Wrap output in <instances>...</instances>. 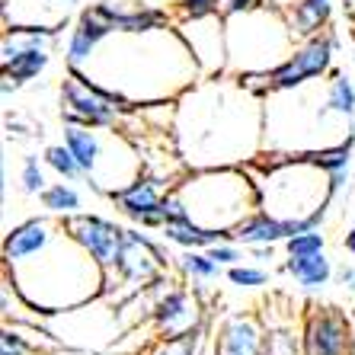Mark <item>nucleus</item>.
Instances as JSON below:
<instances>
[{"instance_id": "obj_1", "label": "nucleus", "mask_w": 355, "mask_h": 355, "mask_svg": "<svg viewBox=\"0 0 355 355\" xmlns=\"http://www.w3.org/2000/svg\"><path fill=\"white\" fill-rule=\"evenodd\" d=\"M170 135L186 170L250 166L263 157L266 99L237 74L202 77L176 99Z\"/></svg>"}, {"instance_id": "obj_2", "label": "nucleus", "mask_w": 355, "mask_h": 355, "mask_svg": "<svg viewBox=\"0 0 355 355\" xmlns=\"http://www.w3.org/2000/svg\"><path fill=\"white\" fill-rule=\"evenodd\" d=\"M80 74H87L96 87L132 109L176 103L205 77L176 26H160L144 33L116 29L93 51Z\"/></svg>"}, {"instance_id": "obj_3", "label": "nucleus", "mask_w": 355, "mask_h": 355, "mask_svg": "<svg viewBox=\"0 0 355 355\" xmlns=\"http://www.w3.org/2000/svg\"><path fill=\"white\" fill-rule=\"evenodd\" d=\"M3 275L13 282L19 301H26L35 317L71 314L99 301L106 291L103 266L71 237L64 221L35 253L3 263Z\"/></svg>"}, {"instance_id": "obj_4", "label": "nucleus", "mask_w": 355, "mask_h": 355, "mask_svg": "<svg viewBox=\"0 0 355 355\" xmlns=\"http://www.w3.org/2000/svg\"><path fill=\"white\" fill-rule=\"evenodd\" d=\"M266 144L263 154H307L343 141L355 122L333 116L327 103V80H311L295 90L266 93Z\"/></svg>"}, {"instance_id": "obj_5", "label": "nucleus", "mask_w": 355, "mask_h": 355, "mask_svg": "<svg viewBox=\"0 0 355 355\" xmlns=\"http://www.w3.org/2000/svg\"><path fill=\"white\" fill-rule=\"evenodd\" d=\"M257 180L259 208L282 221H304L333 205V180L311 154H263L250 164Z\"/></svg>"}, {"instance_id": "obj_6", "label": "nucleus", "mask_w": 355, "mask_h": 355, "mask_svg": "<svg viewBox=\"0 0 355 355\" xmlns=\"http://www.w3.org/2000/svg\"><path fill=\"white\" fill-rule=\"evenodd\" d=\"M182 196L196 224L211 231H237L259 208L257 180L250 166H211V170H186L173 186Z\"/></svg>"}, {"instance_id": "obj_7", "label": "nucleus", "mask_w": 355, "mask_h": 355, "mask_svg": "<svg viewBox=\"0 0 355 355\" xmlns=\"http://www.w3.org/2000/svg\"><path fill=\"white\" fill-rule=\"evenodd\" d=\"M224 26H227V74L237 77L269 74L282 61H288L301 42L291 29L285 7L275 3L224 17Z\"/></svg>"}, {"instance_id": "obj_8", "label": "nucleus", "mask_w": 355, "mask_h": 355, "mask_svg": "<svg viewBox=\"0 0 355 355\" xmlns=\"http://www.w3.org/2000/svg\"><path fill=\"white\" fill-rule=\"evenodd\" d=\"M64 144L74 150L87 186L103 196L122 189L144 170L141 148L122 128H83V125H64Z\"/></svg>"}, {"instance_id": "obj_9", "label": "nucleus", "mask_w": 355, "mask_h": 355, "mask_svg": "<svg viewBox=\"0 0 355 355\" xmlns=\"http://www.w3.org/2000/svg\"><path fill=\"white\" fill-rule=\"evenodd\" d=\"M170 266H173V257H170L164 237L154 240L148 234H141V227H128L122 257H119L116 269L106 275L103 301L122 307L135 295L160 285L166 279V272H170Z\"/></svg>"}, {"instance_id": "obj_10", "label": "nucleus", "mask_w": 355, "mask_h": 355, "mask_svg": "<svg viewBox=\"0 0 355 355\" xmlns=\"http://www.w3.org/2000/svg\"><path fill=\"white\" fill-rule=\"evenodd\" d=\"M336 33L323 29L317 35H307L295 45V51L288 55V61H282L275 71L269 74H253L243 77L250 83V90H257L259 96L266 93H279V90H295V87H304L311 80H320V77L333 74V61H336Z\"/></svg>"}, {"instance_id": "obj_11", "label": "nucleus", "mask_w": 355, "mask_h": 355, "mask_svg": "<svg viewBox=\"0 0 355 355\" xmlns=\"http://www.w3.org/2000/svg\"><path fill=\"white\" fill-rule=\"evenodd\" d=\"M61 119L64 125H83V128H122L125 119H132L135 109L122 99L106 93L80 71H67L61 80Z\"/></svg>"}, {"instance_id": "obj_12", "label": "nucleus", "mask_w": 355, "mask_h": 355, "mask_svg": "<svg viewBox=\"0 0 355 355\" xmlns=\"http://www.w3.org/2000/svg\"><path fill=\"white\" fill-rule=\"evenodd\" d=\"M58 45V29L42 26H3L0 71L17 87L35 80L51 64V49Z\"/></svg>"}, {"instance_id": "obj_13", "label": "nucleus", "mask_w": 355, "mask_h": 355, "mask_svg": "<svg viewBox=\"0 0 355 355\" xmlns=\"http://www.w3.org/2000/svg\"><path fill=\"white\" fill-rule=\"evenodd\" d=\"M173 189V182L166 176L154 173V170H141L128 186L109 192V202L122 211L125 218L144 231H160L164 227V196Z\"/></svg>"}, {"instance_id": "obj_14", "label": "nucleus", "mask_w": 355, "mask_h": 355, "mask_svg": "<svg viewBox=\"0 0 355 355\" xmlns=\"http://www.w3.org/2000/svg\"><path fill=\"white\" fill-rule=\"evenodd\" d=\"M64 227L71 231V237L103 266V272L109 275L116 269L119 257H122L128 227L109 221V218H103V215H93V211H77V215L64 218Z\"/></svg>"}, {"instance_id": "obj_15", "label": "nucleus", "mask_w": 355, "mask_h": 355, "mask_svg": "<svg viewBox=\"0 0 355 355\" xmlns=\"http://www.w3.org/2000/svg\"><path fill=\"white\" fill-rule=\"evenodd\" d=\"M176 29L186 39L189 51L196 55L205 77L227 74V26L221 13L198 19H176Z\"/></svg>"}, {"instance_id": "obj_16", "label": "nucleus", "mask_w": 355, "mask_h": 355, "mask_svg": "<svg viewBox=\"0 0 355 355\" xmlns=\"http://www.w3.org/2000/svg\"><path fill=\"white\" fill-rule=\"evenodd\" d=\"M150 327L157 339H170V336H186V333L205 327V311L198 304V297L189 288H164L150 307Z\"/></svg>"}, {"instance_id": "obj_17", "label": "nucleus", "mask_w": 355, "mask_h": 355, "mask_svg": "<svg viewBox=\"0 0 355 355\" xmlns=\"http://www.w3.org/2000/svg\"><path fill=\"white\" fill-rule=\"evenodd\" d=\"M304 355H352L355 330L336 307H314L301 330Z\"/></svg>"}, {"instance_id": "obj_18", "label": "nucleus", "mask_w": 355, "mask_h": 355, "mask_svg": "<svg viewBox=\"0 0 355 355\" xmlns=\"http://www.w3.org/2000/svg\"><path fill=\"white\" fill-rule=\"evenodd\" d=\"M215 355H269V333L257 314H227L211 327Z\"/></svg>"}, {"instance_id": "obj_19", "label": "nucleus", "mask_w": 355, "mask_h": 355, "mask_svg": "<svg viewBox=\"0 0 355 355\" xmlns=\"http://www.w3.org/2000/svg\"><path fill=\"white\" fill-rule=\"evenodd\" d=\"M83 0H3V26H42L64 29Z\"/></svg>"}, {"instance_id": "obj_20", "label": "nucleus", "mask_w": 355, "mask_h": 355, "mask_svg": "<svg viewBox=\"0 0 355 355\" xmlns=\"http://www.w3.org/2000/svg\"><path fill=\"white\" fill-rule=\"evenodd\" d=\"M116 33L106 19L96 13V7H83L77 13L74 26H71V33H67V42H64V64L67 71H80L87 61L93 58V51L109 39V35Z\"/></svg>"}, {"instance_id": "obj_21", "label": "nucleus", "mask_w": 355, "mask_h": 355, "mask_svg": "<svg viewBox=\"0 0 355 355\" xmlns=\"http://www.w3.org/2000/svg\"><path fill=\"white\" fill-rule=\"evenodd\" d=\"M291 237L288 231V221H282V218L269 215L263 208H257L253 215L247 218L243 224H237V231H234V240L243 243V247H259V243H285Z\"/></svg>"}, {"instance_id": "obj_22", "label": "nucleus", "mask_w": 355, "mask_h": 355, "mask_svg": "<svg viewBox=\"0 0 355 355\" xmlns=\"http://www.w3.org/2000/svg\"><path fill=\"white\" fill-rule=\"evenodd\" d=\"M285 13H288V23L297 39H307V35H317L323 29H330L333 0H291L288 7H285Z\"/></svg>"}, {"instance_id": "obj_23", "label": "nucleus", "mask_w": 355, "mask_h": 355, "mask_svg": "<svg viewBox=\"0 0 355 355\" xmlns=\"http://www.w3.org/2000/svg\"><path fill=\"white\" fill-rule=\"evenodd\" d=\"M291 279L301 285L304 291H320L323 285H330V279L336 275L330 257L327 253H314V257H288L282 266Z\"/></svg>"}, {"instance_id": "obj_24", "label": "nucleus", "mask_w": 355, "mask_h": 355, "mask_svg": "<svg viewBox=\"0 0 355 355\" xmlns=\"http://www.w3.org/2000/svg\"><path fill=\"white\" fill-rule=\"evenodd\" d=\"M211 339V327H198V330L186 333V336H170V339H154L141 355H202V349Z\"/></svg>"}, {"instance_id": "obj_25", "label": "nucleus", "mask_w": 355, "mask_h": 355, "mask_svg": "<svg viewBox=\"0 0 355 355\" xmlns=\"http://www.w3.org/2000/svg\"><path fill=\"white\" fill-rule=\"evenodd\" d=\"M307 154H311V157H314L330 176L333 173H352V164H355V128L343 141H336V144H327V148H320V150H307Z\"/></svg>"}, {"instance_id": "obj_26", "label": "nucleus", "mask_w": 355, "mask_h": 355, "mask_svg": "<svg viewBox=\"0 0 355 355\" xmlns=\"http://www.w3.org/2000/svg\"><path fill=\"white\" fill-rule=\"evenodd\" d=\"M327 103H330L333 116L346 119V122H355V83L349 74L343 71H333L327 77Z\"/></svg>"}, {"instance_id": "obj_27", "label": "nucleus", "mask_w": 355, "mask_h": 355, "mask_svg": "<svg viewBox=\"0 0 355 355\" xmlns=\"http://www.w3.org/2000/svg\"><path fill=\"white\" fill-rule=\"evenodd\" d=\"M39 202H42V208H45L49 215H58V218H71V215H77V211L83 208L80 192H77L67 180L51 182L49 189L39 196Z\"/></svg>"}, {"instance_id": "obj_28", "label": "nucleus", "mask_w": 355, "mask_h": 355, "mask_svg": "<svg viewBox=\"0 0 355 355\" xmlns=\"http://www.w3.org/2000/svg\"><path fill=\"white\" fill-rule=\"evenodd\" d=\"M176 259H180V272L192 282H211L224 269L218 259H211L208 250H182V257H176Z\"/></svg>"}, {"instance_id": "obj_29", "label": "nucleus", "mask_w": 355, "mask_h": 355, "mask_svg": "<svg viewBox=\"0 0 355 355\" xmlns=\"http://www.w3.org/2000/svg\"><path fill=\"white\" fill-rule=\"evenodd\" d=\"M45 164L67 182L87 180L83 170H80V164H77V157H74V150L67 148V144H49V148H45Z\"/></svg>"}, {"instance_id": "obj_30", "label": "nucleus", "mask_w": 355, "mask_h": 355, "mask_svg": "<svg viewBox=\"0 0 355 355\" xmlns=\"http://www.w3.org/2000/svg\"><path fill=\"white\" fill-rule=\"evenodd\" d=\"M19 189H23L26 196H42V192L49 189L45 170H42V164H39L35 154H26L23 157V166H19Z\"/></svg>"}, {"instance_id": "obj_31", "label": "nucleus", "mask_w": 355, "mask_h": 355, "mask_svg": "<svg viewBox=\"0 0 355 355\" xmlns=\"http://www.w3.org/2000/svg\"><path fill=\"white\" fill-rule=\"evenodd\" d=\"M285 257H314V253H323L327 250V237L320 231H307V234H295L285 243Z\"/></svg>"}, {"instance_id": "obj_32", "label": "nucleus", "mask_w": 355, "mask_h": 355, "mask_svg": "<svg viewBox=\"0 0 355 355\" xmlns=\"http://www.w3.org/2000/svg\"><path fill=\"white\" fill-rule=\"evenodd\" d=\"M0 355H35V343L23 336V327H19V323H3Z\"/></svg>"}, {"instance_id": "obj_33", "label": "nucleus", "mask_w": 355, "mask_h": 355, "mask_svg": "<svg viewBox=\"0 0 355 355\" xmlns=\"http://www.w3.org/2000/svg\"><path fill=\"white\" fill-rule=\"evenodd\" d=\"M227 279L234 282V285H240V288H259V285H266L269 282V272L266 269H259V266H227Z\"/></svg>"}, {"instance_id": "obj_34", "label": "nucleus", "mask_w": 355, "mask_h": 355, "mask_svg": "<svg viewBox=\"0 0 355 355\" xmlns=\"http://www.w3.org/2000/svg\"><path fill=\"white\" fill-rule=\"evenodd\" d=\"M176 13L180 19H198L221 13V0H176Z\"/></svg>"}, {"instance_id": "obj_35", "label": "nucleus", "mask_w": 355, "mask_h": 355, "mask_svg": "<svg viewBox=\"0 0 355 355\" xmlns=\"http://www.w3.org/2000/svg\"><path fill=\"white\" fill-rule=\"evenodd\" d=\"M208 253H211V259H218L221 266L243 263V253H240V243H237V240H221V243H215V247H208Z\"/></svg>"}, {"instance_id": "obj_36", "label": "nucleus", "mask_w": 355, "mask_h": 355, "mask_svg": "<svg viewBox=\"0 0 355 355\" xmlns=\"http://www.w3.org/2000/svg\"><path fill=\"white\" fill-rule=\"evenodd\" d=\"M263 3H269V0H221V17H237V13L257 10Z\"/></svg>"}, {"instance_id": "obj_37", "label": "nucleus", "mask_w": 355, "mask_h": 355, "mask_svg": "<svg viewBox=\"0 0 355 355\" xmlns=\"http://www.w3.org/2000/svg\"><path fill=\"white\" fill-rule=\"evenodd\" d=\"M336 282L346 291H352L355 295V263H339L336 266Z\"/></svg>"}, {"instance_id": "obj_38", "label": "nucleus", "mask_w": 355, "mask_h": 355, "mask_svg": "<svg viewBox=\"0 0 355 355\" xmlns=\"http://www.w3.org/2000/svg\"><path fill=\"white\" fill-rule=\"evenodd\" d=\"M253 250V257L259 259V263H269V259H275V243H259V247H250Z\"/></svg>"}, {"instance_id": "obj_39", "label": "nucleus", "mask_w": 355, "mask_h": 355, "mask_svg": "<svg viewBox=\"0 0 355 355\" xmlns=\"http://www.w3.org/2000/svg\"><path fill=\"white\" fill-rule=\"evenodd\" d=\"M343 247H346V253L355 257V227H349V231L343 234Z\"/></svg>"}, {"instance_id": "obj_40", "label": "nucleus", "mask_w": 355, "mask_h": 355, "mask_svg": "<svg viewBox=\"0 0 355 355\" xmlns=\"http://www.w3.org/2000/svg\"><path fill=\"white\" fill-rule=\"evenodd\" d=\"M269 3H275V7H288L291 0H269Z\"/></svg>"}, {"instance_id": "obj_41", "label": "nucleus", "mask_w": 355, "mask_h": 355, "mask_svg": "<svg viewBox=\"0 0 355 355\" xmlns=\"http://www.w3.org/2000/svg\"><path fill=\"white\" fill-rule=\"evenodd\" d=\"M349 10H352V17H355V0H349Z\"/></svg>"}, {"instance_id": "obj_42", "label": "nucleus", "mask_w": 355, "mask_h": 355, "mask_svg": "<svg viewBox=\"0 0 355 355\" xmlns=\"http://www.w3.org/2000/svg\"><path fill=\"white\" fill-rule=\"evenodd\" d=\"M352 180H355V164H352Z\"/></svg>"}, {"instance_id": "obj_43", "label": "nucleus", "mask_w": 355, "mask_h": 355, "mask_svg": "<svg viewBox=\"0 0 355 355\" xmlns=\"http://www.w3.org/2000/svg\"><path fill=\"white\" fill-rule=\"evenodd\" d=\"M352 355H355V349H352Z\"/></svg>"}]
</instances>
